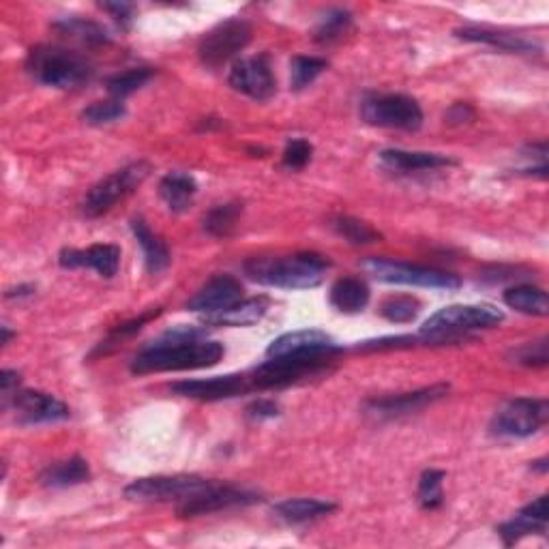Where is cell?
<instances>
[{"mask_svg":"<svg viewBox=\"0 0 549 549\" xmlns=\"http://www.w3.org/2000/svg\"><path fill=\"white\" fill-rule=\"evenodd\" d=\"M224 344L206 339V331L200 326H174L151 346H146L131 361L133 374H161V372H185V369L213 367L224 359Z\"/></svg>","mask_w":549,"mask_h":549,"instance_id":"obj_1","label":"cell"},{"mask_svg":"<svg viewBox=\"0 0 549 549\" xmlns=\"http://www.w3.org/2000/svg\"><path fill=\"white\" fill-rule=\"evenodd\" d=\"M331 262L320 254H296L290 258H254L245 262L249 279L269 288L309 290L322 284Z\"/></svg>","mask_w":549,"mask_h":549,"instance_id":"obj_2","label":"cell"},{"mask_svg":"<svg viewBox=\"0 0 549 549\" xmlns=\"http://www.w3.org/2000/svg\"><path fill=\"white\" fill-rule=\"evenodd\" d=\"M26 69L39 84L61 88V91L88 84L95 73L93 65L82 54L56 46L33 48L28 52Z\"/></svg>","mask_w":549,"mask_h":549,"instance_id":"obj_3","label":"cell"},{"mask_svg":"<svg viewBox=\"0 0 549 549\" xmlns=\"http://www.w3.org/2000/svg\"><path fill=\"white\" fill-rule=\"evenodd\" d=\"M504 320V314L494 305H449L423 324L421 337L425 344H442V341H455L464 333L492 329Z\"/></svg>","mask_w":549,"mask_h":549,"instance_id":"obj_4","label":"cell"},{"mask_svg":"<svg viewBox=\"0 0 549 549\" xmlns=\"http://www.w3.org/2000/svg\"><path fill=\"white\" fill-rule=\"evenodd\" d=\"M335 354H286V356H271L269 361L262 363L254 374L249 376L251 387L266 391V389H284L303 378L316 376L324 372Z\"/></svg>","mask_w":549,"mask_h":549,"instance_id":"obj_5","label":"cell"},{"mask_svg":"<svg viewBox=\"0 0 549 549\" xmlns=\"http://www.w3.org/2000/svg\"><path fill=\"white\" fill-rule=\"evenodd\" d=\"M151 174V163L146 161H133L129 166L108 174L106 178L88 191L82 202V213L86 217H101L110 213L118 202H123L127 196H131L146 178Z\"/></svg>","mask_w":549,"mask_h":549,"instance_id":"obj_6","label":"cell"},{"mask_svg":"<svg viewBox=\"0 0 549 549\" xmlns=\"http://www.w3.org/2000/svg\"><path fill=\"white\" fill-rule=\"evenodd\" d=\"M363 269L374 275L378 281L399 286H414V288H436V290H457L462 286V279L447 271L429 269V266L406 264L387 258H367Z\"/></svg>","mask_w":549,"mask_h":549,"instance_id":"obj_7","label":"cell"},{"mask_svg":"<svg viewBox=\"0 0 549 549\" xmlns=\"http://www.w3.org/2000/svg\"><path fill=\"white\" fill-rule=\"evenodd\" d=\"M549 419L547 399L517 397L504 406L492 421V434L498 438H530L539 434Z\"/></svg>","mask_w":549,"mask_h":549,"instance_id":"obj_8","label":"cell"},{"mask_svg":"<svg viewBox=\"0 0 549 549\" xmlns=\"http://www.w3.org/2000/svg\"><path fill=\"white\" fill-rule=\"evenodd\" d=\"M213 481L194 474H174V477H144L125 487V498L133 502H185L198 496Z\"/></svg>","mask_w":549,"mask_h":549,"instance_id":"obj_9","label":"cell"},{"mask_svg":"<svg viewBox=\"0 0 549 549\" xmlns=\"http://www.w3.org/2000/svg\"><path fill=\"white\" fill-rule=\"evenodd\" d=\"M361 116L367 125L384 129L417 131L423 125V110L406 95H376L361 103Z\"/></svg>","mask_w":549,"mask_h":549,"instance_id":"obj_10","label":"cell"},{"mask_svg":"<svg viewBox=\"0 0 549 549\" xmlns=\"http://www.w3.org/2000/svg\"><path fill=\"white\" fill-rule=\"evenodd\" d=\"M251 35H254L251 24L241 18H230L217 24L200 41L198 56L202 65L209 69L224 67L236 54H241L249 46Z\"/></svg>","mask_w":549,"mask_h":549,"instance_id":"obj_11","label":"cell"},{"mask_svg":"<svg viewBox=\"0 0 549 549\" xmlns=\"http://www.w3.org/2000/svg\"><path fill=\"white\" fill-rule=\"evenodd\" d=\"M228 82L236 93H243L254 101H269L277 91V82L266 54L236 61L230 69Z\"/></svg>","mask_w":549,"mask_h":549,"instance_id":"obj_12","label":"cell"},{"mask_svg":"<svg viewBox=\"0 0 549 549\" xmlns=\"http://www.w3.org/2000/svg\"><path fill=\"white\" fill-rule=\"evenodd\" d=\"M449 393V384H434V387H425L421 391L412 393H399L380 399H369L365 404V414L380 421H391L399 417H408V414L419 412L427 406H432Z\"/></svg>","mask_w":549,"mask_h":549,"instance_id":"obj_13","label":"cell"},{"mask_svg":"<svg viewBox=\"0 0 549 549\" xmlns=\"http://www.w3.org/2000/svg\"><path fill=\"white\" fill-rule=\"evenodd\" d=\"M258 500L260 496L254 492H247V489H239L234 485H221L213 481V485L206 487L198 496L178 504V515L200 517V515L234 509V507H247V504H254Z\"/></svg>","mask_w":549,"mask_h":549,"instance_id":"obj_14","label":"cell"},{"mask_svg":"<svg viewBox=\"0 0 549 549\" xmlns=\"http://www.w3.org/2000/svg\"><path fill=\"white\" fill-rule=\"evenodd\" d=\"M251 387L249 376L228 374L215 376L206 380H181L172 384V393L187 399H198V402H219V399H230L241 395Z\"/></svg>","mask_w":549,"mask_h":549,"instance_id":"obj_15","label":"cell"},{"mask_svg":"<svg viewBox=\"0 0 549 549\" xmlns=\"http://www.w3.org/2000/svg\"><path fill=\"white\" fill-rule=\"evenodd\" d=\"M241 299L243 286L239 279L232 275H215L196 292L194 299H189L187 309L196 311V314L211 316L234 307L236 303H241Z\"/></svg>","mask_w":549,"mask_h":549,"instance_id":"obj_16","label":"cell"},{"mask_svg":"<svg viewBox=\"0 0 549 549\" xmlns=\"http://www.w3.org/2000/svg\"><path fill=\"white\" fill-rule=\"evenodd\" d=\"M20 425H43L69 419V408L50 393L18 391L11 399Z\"/></svg>","mask_w":549,"mask_h":549,"instance_id":"obj_17","label":"cell"},{"mask_svg":"<svg viewBox=\"0 0 549 549\" xmlns=\"http://www.w3.org/2000/svg\"><path fill=\"white\" fill-rule=\"evenodd\" d=\"M63 269H93L101 277H114L121 266V249L116 245H91L88 249H63L58 256Z\"/></svg>","mask_w":549,"mask_h":549,"instance_id":"obj_18","label":"cell"},{"mask_svg":"<svg viewBox=\"0 0 549 549\" xmlns=\"http://www.w3.org/2000/svg\"><path fill=\"white\" fill-rule=\"evenodd\" d=\"M339 346L331 335L324 331L307 329V331H292L277 337L266 350V356H286V354H337Z\"/></svg>","mask_w":549,"mask_h":549,"instance_id":"obj_19","label":"cell"},{"mask_svg":"<svg viewBox=\"0 0 549 549\" xmlns=\"http://www.w3.org/2000/svg\"><path fill=\"white\" fill-rule=\"evenodd\" d=\"M547 496H539L534 502H530L528 507L519 511L511 522L502 524L498 528V534L502 537L504 545H513L517 541H522L524 537H530V534H545L547 532Z\"/></svg>","mask_w":549,"mask_h":549,"instance_id":"obj_20","label":"cell"},{"mask_svg":"<svg viewBox=\"0 0 549 549\" xmlns=\"http://www.w3.org/2000/svg\"><path fill=\"white\" fill-rule=\"evenodd\" d=\"M382 166L397 172V174H410L421 170H436L444 166H453L451 157H444L438 153H412V151H399V148H389V151L380 153Z\"/></svg>","mask_w":549,"mask_h":549,"instance_id":"obj_21","label":"cell"},{"mask_svg":"<svg viewBox=\"0 0 549 549\" xmlns=\"http://www.w3.org/2000/svg\"><path fill=\"white\" fill-rule=\"evenodd\" d=\"M455 35L464 41H477L487 43V46L504 50V52H522V54H534L541 52L539 43H534L522 35L504 33V31H492V28H477V26H466L455 31Z\"/></svg>","mask_w":549,"mask_h":549,"instance_id":"obj_22","label":"cell"},{"mask_svg":"<svg viewBox=\"0 0 549 549\" xmlns=\"http://www.w3.org/2000/svg\"><path fill=\"white\" fill-rule=\"evenodd\" d=\"M337 509L335 502L318 500V498H290L284 502H277L273 507V513L286 524H307L316 522L320 517H326Z\"/></svg>","mask_w":549,"mask_h":549,"instance_id":"obj_23","label":"cell"},{"mask_svg":"<svg viewBox=\"0 0 549 549\" xmlns=\"http://www.w3.org/2000/svg\"><path fill=\"white\" fill-rule=\"evenodd\" d=\"M198 194L196 178L187 172H170L161 178L159 196L172 213H185Z\"/></svg>","mask_w":549,"mask_h":549,"instance_id":"obj_24","label":"cell"},{"mask_svg":"<svg viewBox=\"0 0 549 549\" xmlns=\"http://www.w3.org/2000/svg\"><path fill=\"white\" fill-rule=\"evenodd\" d=\"M269 299L266 296H256V299H247L236 303L234 307L219 311V314L204 316V324L209 326H254L258 324L266 311H269Z\"/></svg>","mask_w":549,"mask_h":549,"instance_id":"obj_25","label":"cell"},{"mask_svg":"<svg viewBox=\"0 0 549 549\" xmlns=\"http://www.w3.org/2000/svg\"><path fill=\"white\" fill-rule=\"evenodd\" d=\"M131 232H133V236H136L138 245L144 251V262H146L148 273L159 275L161 271H166L170 264V251H168L166 243H163L159 236L146 226L144 219H133Z\"/></svg>","mask_w":549,"mask_h":549,"instance_id":"obj_26","label":"cell"},{"mask_svg":"<svg viewBox=\"0 0 549 549\" xmlns=\"http://www.w3.org/2000/svg\"><path fill=\"white\" fill-rule=\"evenodd\" d=\"M39 481L43 487H52V489L82 485L91 481V468H88L86 459L71 457L67 462H58L43 470Z\"/></svg>","mask_w":549,"mask_h":549,"instance_id":"obj_27","label":"cell"},{"mask_svg":"<svg viewBox=\"0 0 549 549\" xmlns=\"http://www.w3.org/2000/svg\"><path fill=\"white\" fill-rule=\"evenodd\" d=\"M331 305L344 314H359L369 303V288L361 279L344 277L333 284L331 288Z\"/></svg>","mask_w":549,"mask_h":549,"instance_id":"obj_28","label":"cell"},{"mask_svg":"<svg viewBox=\"0 0 549 549\" xmlns=\"http://www.w3.org/2000/svg\"><path fill=\"white\" fill-rule=\"evenodd\" d=\"M504 303H507L511 309L519 311V314L526 316H547L549 314V301H547V292L543 288L522 284L509 288L504 292Z\"/></svg>","mask_w":549,"mask_h":549,"instance_id":"obj_29","label":"cell"},{"mask_svg":"<svg viewBox=\"0 0 549 549\" xmlns=\"http://www.w3.org/2000/svg\"><path fill=\"white\" fill-rule=\"evenodd\" d=\"M54 31L61 35H67L71 39H78L86 46H103V43H110V33L97 22L84 20V18H63L54 22Z\"/></svg>","mask_w":549,"mask_h":549,"instance_id":"obj_30","label":"cell"},{"mask_svg":"<svg viewBox=\"0 0 549 549\" xmlns=\"http://www.w3.org/2000/svg\"><path fill=\"white\" fill-rule=\"evenodd\" d=\"M243 213V204L230 202V204H219L211 209L204 217V230L209 232L215 239H226L236 228V221H239Z\"/></svg>","mask_w":549,"mask_h":549,"instance_id":"obj_31","label":"cell"},{"mask_svg":"<svg viewBox=\"0 0 549 549\" xmlns=\"http://www.w3.org/2000/svg\"><path fill=\"white\" fill-rule=\"evenodd\" d=\"M331 226L341 236V239H346L352 245H372L382 239L378 230L369 226L367 221H361L356 217H348V215L335 217L331 221Z\"/></svg>","mask_w":549,"mask_h":549,"instance_id":"obj_32","label":"cell"},{"mask_svg":"<svg viewBox=\"0 0 549 549\" xmlns=\"http://www.w3.org/2000/svg\"><path fill=\"white\" fill-rule=\"evenodd\" d=\"M155 76L153 69L148 67H138V69H129V71H123V73H116V76H112L108 82H106V88L108 93L112 95V99H118L123 101L125 97L133 95L136 91H140V88L151 80Z\"/></svg>","mask_w":549,"mask_h":549,"instance_id":"obj_33","label":"cell"},{"mask_svg":"<svg viewBox=\"0 0 549 549\" xmlns=\"http://www.w3.org/2000/svg\"><path fill=\"white\" fill-rule=\"evenodd\" d=\"M326 67H329V63H326L324 58L294 56L290 63V82L294 91H303L309 84H314Z\"/></svg>","mask_w":549,"mask_h":549,"instance_id":"obj_34","label":"cell"},{"mask_svg":"<svg viewBox=\"0 0 549 549\" xmlns=\"http://www.w3.org/2000/svg\"><path fill=\"white\" fill-rule=\"evenodd\" d=\"M350 24H352L350 11H346V9L326 11L316 26V41L329 46V43L337 41L341 35L348 31Z\"/></svg>","mask_w":549,"mask_h":549,"instance_id":"obj_35","label":"cell"},{"mask_svg":"<svg viewBox=\"0 0 549 549\" xmlns=\"http://www.w3.org/2000/svg\"><path fill=\"white\" fill-rule=\"evenodd\" d=\"M127 116V108L123 101L118 99H108V101H95L82 112L84 123L88 125H112L116 121H121V118Z\"/></svg>","mask_w":549,"mask_h":549,"instance_id":"obj_36","label":"cell"},{"mask_svg":"<svg viewBox=\"0 0 549 549\" xmlns=\"http://www.w3.org/2000/svg\"><path fill=\"white\" fill-rule=\"evenodd\" d=\"M442 481H444V472L442 470H425L419 479V504L425 511H434L440 509L444 502V492H442Z\"/></svg>","mask_w":549,"mask_h":549,"instance_id":"obj_37","label":"cell"},{"mask_svg":"<svg viewBox=\"0 0 549 549\" xmlns=\"http://www.w3.org/2000/svg\"><path fill=\"white\" fill-rule=\"evenodd\" d=\"M419 311L421 305L417 299H412V296H391V299L380 305V314L395 324L412 322L419 316Z\"/></svg>","mask_w":549,"mask_h":549,"instance_id":"obj_38","label":"cell"},{"mask_svg":"<svg viewBox=\"0 0 549 549\" xmlns=\"http://www.w3.org/2000/svg\"><path fill=\"white\" fill-rule=\"evenodd\" d=\"M549 361L547 354V337L539 341H530V344H524L513 350V363L526 365V367H545Z\"/></svg>","mask_w":549,"mask_h":549,"instance_id":"obj_39","label":"cell"},{"mask_svg":"<svg viewBox=\"0 0 549 549\" xmlns=\"http://www.w3.org/2000/svg\"><path fill=\"white\" fill-rule=\"evenodd\" d=\"M311 155H314V146H311L303 138H294L286 144L284 166L290 168V170H303L307 163L311 161Z\"/></svg>","mask_w":549,"mask_h":549,"instance_id":"obj_40","label":"cell"},{"mask_svg":"<svg viewBox=\"0 0 549 549\" xmlns=\"http://www.w3.org/2000/svg\"><path fill=\"white\" fill-rule=\"evenodd\" d=\"M159 314H161V309H151V311H148V314H144V316H140V318H136V320H131V322H127V324H121V326H118V329H114V331L110 333V337H108L106 344L101 346V352H106L108 346H116L121 339L129 337V335H133V333H138L148 320L157 318Z\"/></svg>","mask_w":549,"mask_h":549,"instance_id":"obj_41","label":"cell"},{"mask_svg":"<svg viewBox=\"0 0 549 549\" xmlns=\"http://www.w3.org/2000/svg\"><path fill=\"white\" fill-rule=\"evenodd\" d=\"M247 414L256 421L275 419L279 414V406L273 402V399H258V402H254L247 408Z\"/></svg>","mask_w":549,"mask_h":549,"instance_id":"obj_42","label":"cell"},{"mask_svg":"<svg viewBox=\"0 0 549 549\" xmlns=\"http://www.w3.org/2000/svg\"><path fill=\"white\" fill-rule=\"evenodd\" d=\"M101 9L108 11L118 24L129 28V24L133 20V9H136V7L129 5V3H101Z\"/></svg>","mask_w":549,"mask_h":549,"instance_id":"obj_43","label":"cell"},{"mask_svg":"<svg viewBox=\"0 0 549 549\" xmlns=\"http://www.w3.org/2000/svg\"><path fill=\"white\" fill-rule=\"evenodd\" d=\"M18 387H20V374L11 372V369H5V372L0 374V393H3L5 408L9 406L13 395L18 393Z\"/></svg>","mask_w":549,"mask_h":549,"instance_id":"obj_44","label":"cell"},{"mask_svg":"<svg viewBox=\"0 0 549 549\" xmlns=\"http://www.w3.org/2000/svg\"><path fill=\"white\" fill-rule=\"evenodd\" d=\"M9 339H11V331H9V326H3V344H9Z\"/></svg>","mask_w":549,"mask_h":549,"instance_id":"obj_45","label":"cell"}]
</instances>
